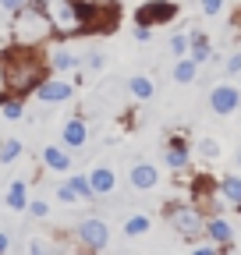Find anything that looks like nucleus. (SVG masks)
<instances>
[{"instance_id": "f257e3e1", "label": "nucleus", "mask_w": 241, "mask_h": 255, "mask_svg": "<svg viewBox=\"0 0 241 255\" xmlns=\"http://www.w3.org/2000/svg\"><path fill=\"white\" fill-rule=\"evenodd\" d=\"M50 75L46 64V50L43 46H18L11 43L4 53H0V85L11 96H32L36 85Z\"/></svg>"}, {"instance_id": "f03ea898", "label": "nucleus", "mask_w": 241, "mask_h": 255, "mask_svg": "<svg viewBox=\"0 0 241 255\" xmlns=\"http://www.w3.org/2000/svg\"><path fill=\"white\" fill-rule=\"evenodd\" d=\"M53 25V39H78L93 32V7L85 0H36Z\"/></svg>"}, {"instance_id": "7ed1b4c3", "label": "nucleus", "mask_w": 241, "mask_h": 255, "mask_svg": "<svg viewBox=\"0 0 241 255\" xmlns=\"http://www.w3.org/2000/svg\"><path fill=\"white\" fill-rule=\"evenodd\" d=\"M53 39V25L36 0H28L21 11L11 14V43L18 46H46Z\"/></svg>"}, {"instance_id": "20e7f679", "label": "nucleus", "mask_w": 241, "mask_h": 255, "mask_svg": "<svg viewBox=\"0 0 241 255\" xmlns=\"http://www.w3.org/2000/svg\"><path fill=\"white\" fill-rule=\"evenodd\" d=\"M163 216H167V227L181 241H195V238L206 234V213L195 202H167Z\"/></svg>"}, {"instance_id": "39448f33", "label": "nucleus", "mask_w": 241, "mask_h": 255, "mask_svg": "<svg viewBox=\"0 0 241 255\" xmlns=\"http://www.w3.org/2000/svg\"><path fill=\"white\" fill-rule=\"evenodd\" d=\"M71 234H75V248H82V252H107L110 248V227L100 216H82Z\"/></svg>"}, {"instance_id": "423d86ee", "label": "nucleus", "mask_w": 241, "mask_h": 255, "mask_svg": "<svg viewBox=\"0 0 241 255\" xmlns=\"http://www.w3.org/2000/svg\"><path fill=\"white\" fill-rule=\"evenodd\" d=\"M192 202L206 213V216H213V213H224L227 209V202H224V195H220V184L213 181V177H195V184H192Z\"/></svg>"}, {"instance_id": "0eeeda50", "label": "nucleus", "mask_w": 241, "mask_h": 255, "mask_svg": "<svg viewBox=\"0 0 241 255\" xmlns=\"http://www.w3.org/2000/svg\"><path fill=\"white\" fill-rule=\"evenodd\" d=\"M177 18V0H145V4H138L135 11V25H170Z\"/></svg>"}, {"instance_id": "6e6552de", "label": "nucleus", "mask_w": 241, "mask_h": 255, "mask_svg": "<svg viewBox=\"0 0 241 255\" xmlns=\"http://www.w3.org/2000/svg\"><path fill=\"white\" fill-rule=\"evenodd\" d=\"M209 110H213L217 117H231L241 110V89L238 82H217L213 89H209Z\"/></svg>"}, {"instance_id": "1a4fd4ad", "label": "nucleus", "mask_w": 241, "mask_h": 255, "mask_svg": "<svg viewBox=\"0 0 241 255\" xmlns=\"http://www.w3.org/2000/svg\"><path fill=\"white\" fill-rule=\"evenodd\" d=\"M36 100L39 103H46V107H53V103H68V100H75V82H68L64 75H46L39 85H36Z\"/></svg>"}, {"instance_id": "9d476101", "label": "nucleus", "mask_w": 241, "mask_h": 255, "mask_svg": "<svg viewBox=\"0 0 241 255\" xmlns=\"http://www.w3.org/2000/svg\"><path fill=\"white\" fill-rule=\"evenodd\" d=\"M163 163H167V170H174V174H188V170H192V145H188L185 135H170V138H167V145H163Z\"/></svg>"}, {"instance_id": "9b49d317", "label": "nucleus", "mask_w": 241, "mask_h": 255, "mask_svg": "<svg viewBox=\"0 0 241 255\" xmlns=\"http://www.w3.org/2000/svg\"><path fill=\"white\" fill-rule=\"evenodd\" d=\"M60 145L71 149V152L89 145V121H85V114H75V117L64 121V128H60Z\"/></svg>"}, {"instance_id": "f8f14e48", "label": "nucleus", "mask_w": 241, "mask_h": 255, "mask_svg": "<svg viewBox=\"0 0 241 255\" xmlns=\"http://www.w3.org/2000/svg\"><path fill=\"white\" fill-rule=\"evenodd\" d=\"M206 238H213L224 252H231L234 241H238V231H234V223L224 213H213V216H206Z\"/></svg>"}, {"instance_id": "ddd939ff", "label": "nucleus", "mask_w": 241, "mask_h": 255, "mask_svg": "<svg viewBox=\"0 0 241 255\" xmlns=\"http://www.w3.org/2000/svg\"><path fill=\"white\" fill-rule=\"evenodd\" d=\"M46 64H50V71H53V75H71V71L82 68V57H78L75 50H68L64 43H57V46L46 50Z\"/></svg>"}, {"instance_id": "4468645a", "label": "nucleus", "mask_w": 241, "mask_h": 255, "mask_svg": "<svg viewBox=\"0 0 241 255\" xmlns=\"http://www.w3.org/2000/svg\"><path fill=\"white\" fill-rule=\"evenodd\" d=\"M128 184H131L135 191H153V188L160 184V167L138 159V163H131V170H128Z\"/></svg>"}, {"instance_id": "2eb2a0df", "label": "nucleus", "mask_w": 241, "mask_h": 255, "mask_svg": "<svg viewBox=\"0 0 241 255\" xmlns=\"http://www.w3.org/2000/svg\"><path fill=\"white\" fill-rule=\"evenodd\" d=\"M39 159H43V167H46L50 174H71V167H75L71 149H64V145H43Z\"/></svg>"}, {"instance_id": "dca6fc26", "label": "nucleus", "mask_w": 241, "mask_h": 255, "mask_svg": "<svg viewBox=\"0 0 241 255\" xmlns=\"http://www.w3.org/2000/svg\"><path fill=\"white\" fill-rule=\"evenodd\" d=\"M217 184H220V195H224L227 209H238L241 213V174H220Z\"/></svg>"}, {"instance_id": "f3484780", "label": "nucleus", "mask_w": 241, "mask_h": 255, "mask_svg": "<svg viewBox=\"0 0 241 255\" xmlns=\"http://www.w3.org/2000/svg\"><path fill=\"white\" fill-rule=\"evenodd\" d=\"M89 184H93V195H114V188H117L114 167H93L89 170Z\"/></svg>"}, {"instance_id": "a211bd4d", "label": "nucleus", "mask_w": 241, "mask_h": 255, "mask_svg": "<svg viewBox=\"0 0 241 255\" xmlns=\"http://www.w3.org/2000/svg\"><path fill=\"white\" fill-rule=\"evenodd\" d=\"M188 36H192L188 57H192L195 64H209V60H213V43H209V36H206V32H199V28H188Z\"/></svg>"}, {"instance_id": "6ab92c4d", "label": "nucleus", "mask_w": 241, "mask_h": 255, "mask_svg": "<svg viewBox=\"0 0 241 255\" xmlns=\"http://www.w3.org/2000/svg\"><path fill=\"white\" fill-rule=\"evenodd\" d=\"M4 206L11 213H25L28 209V181H11L4 191Z\"/></svg>"}, {"instance_id": "aec40b11", "label": "nucleus", "mask_w": 241, "mask_h": 255, "mask_svg": "<svg viewBox=\"0 0 241 255\" xmlns=\"http://www.w3.org/2000/svg\"><path fill=\"white\" fill-rule=\"evenodd\" d=\"M128 92H131V100L149 103V100L156 96V82L149 78V75H131V78H128Z\"/></svg>"}, {"instance_id": "412c9836", "label": "nucleus", "mask_w": 241, "mask_h": 255, "mask_svg": "<svg viewBox=\"0 0 241 255\" xmlns=\"http://www.w3.org/2000/svg\"><path fill=\"white\" fill-rule=\"evenodd\" d=\"M199 68H202V64H195L192 57H177V60H174V71H170V78H174L177 85H192V82L199 78Z\"/></svg>"}, {"instance_id": "4be33fe9", "label": "nucleus", "mask_w": 241, "mask_h": 255, "mask_svg": "<svg viewBox=\"0 0 241 255\" xmlns=\"http://www.w3.org/2000/svg\"><path fill=\"white\" fill-rule=\"evenodd\" d=\"M0 117H4V121H21L25 117V96L0 92Z\"/></svg>"}, {"instance_id": "5701e85b", "label": "nucleus", "mask_w": 241, "mask_h": 255, "mask_svg": "<svg viewBox=\"0 0 241 255\" xmlns=\"http://www.w3.org/2000/svg\"><path fill=\"white\" fill-rule=\"evenodd\" d=\"M120 231H124V238H142V234L153 231V216H149V213H131Z\"/></svg>"}, {"instance_id": "b1692460", "label": "nucleus", "mask_w": 241, "mask_h": 255, "mask_svg": "<svg viewBox=\"0 0 241 255\" xmlns=\"http://www.w3.org/2000/svg\"><path fill=\"white\" fill-rule=\"evenodd\" d=\"M21 152H25L21 138H4V142H0V163H18Z\"/></svg>"}, {"instance_id": "393cba45", "label": "nucleus", "mask_w": 241, "mask_h": 255, "mask_svg": "<svg viewBox=\"0 0 241 255\" xmlns=\"http://www.w3.org/2000/svg\"><path fill=\"white\" fill-rule=\"evenodd\" d=\"M192 149L199 152L202 163H213V159H220V142H217V138H199Z\"/></svg>"}, {"instance_id": "a878e982", "label": "nucleus", "mask_w": 241, "mask_h": 255, "mask_svg": "<svg viewBox=\"0 0 241 255\" xmlns=\"http://www.w3.org/2000/svg\"><path fill=\"white\" fill-rule=\"evenodd\" d=\"M53 195H57V202H60V206H78V202H82V195L75 191V184H71L68 177L57 184V191H53Z\"/></svg>"}, {"instance_id": "bb28decb", "label": "nucleus", "mask_w": 241, "mask_h": 255, "mask_svg": "<svg viewBox=\"0 0 241 255\" xmlns=\"http://www.w3.org/2000/svg\"><path fill=\"white\" fill-rule=\"evenodd\" d=\"M68 181L75 184V191L82 195V202H89V199H96V195H93V184H89V174H68Z\"/></svg>"}, {"instance_id": "cd10ccee", "label": "nucleus", "mask_w": 241, "mask_h": 255, "mask_svg": "<svg viewBox=\"0 0 241 255\" xmlns=\"http://www.w3.org/2000/svg\"><path fill=\"white\" fill-rule=\"evenodd\" d=\"M188 46H192L188 32H174V36H170V53L174 57H188Z\"/></svg>"}, {"instance_id": "c85d7f7f", "label": "nucleus", "mask_w": 241, "mask_h": 255, "mask_svg": "<svg viewBox=\"0 0 241 255\" xmlns=\"http://www.w3.org/2000/svg\"><path fill=\"white\" fill-rule=\"evenodd\" d=\"M82 64H85V68H89V71L96 75V71H103V68H107V53L93 50V53H85V57H82Z\"/></svg>"}, {"instance_id": "c756f323", "label": "nucleus", "mask_w": 241, "mask_h": 255, "mask_svg": "<svg viewBox=\"0 0 241 255\" xmlns=\"http://www.w3.org/2000/svg\"><path fill=\"white\" fill-rule=\"evenodd\" d=\"M25 213H32L36 220H46V216H50V202H46V199H28V209H25Z\"/></svg>"}, {"instance_id": "7c9ffc66", "label": "nucleus", "mask_w": 241, "mask_h": 255, "mask_svg": "<svg viewBox=\"0 0 241 255\" xmlns=\"http://www.w3.org/2000/svg\"><path fill=\"white\" fill-rule=\"evenodd\" d=\"M224 4H227V0H199V7H202L206 18H217V14L224 11Z\"/></svg>"}, {"instance_id": "2f4dec72", "label": "nucleus", "mask_w": 241, "mask_h": 255, "mask_svg": "<svg viewBox=\"0 0 241 255\" xmlns=\"http://www.w3.org/2000/svg\"><path fill=\"white\" fill-rule=\"evenodd\" d=\"M224 68H227V75H241V46L227 57V64H224Z\"/></svg>"}, {"instance_id": "473e14b6", "label": "nucleus", "mask_w": 241, "mask_h": 255, "mask_svg": "<svg viewBox=\"0 0 241 255\" xmlns=\"http://www.w3.org/2000/svg\"><path fill=\"white\" fill-rule=\"evenodd\" d=\"M28 4V0H0V11H4V14H14V11H21Z\"/></svg>"}, {"instance_id": "72a5a7b5", "label": "nucleus", "mask_w": 241, "mask_h": 255, "mask_svg": "<svg viewBox=\"0 0 241 255\" xmlns=\"http://www.w3.org/2000/svg\"><path fill=\"white\" fill-rule=\"evenodd\" d=\"M153 39V28L149 25H135V43H149Z\"/></svg>"}, {"instance_id": "f704fd0d", "label": "nucleus", "mask_w": 241, "mask_h": 255, "mask_svg": "<svg viewBox=\"0 0 241 255\" xmlns=\"http://www.w3.org/2000/svg\"><path fill=\"white\" fill-rule=\"evenodd\" d=\"M4 252H11V234L0 231V255H4Z\"/></svg>"}, {"instance_id": "c9c22d12", "label": "nucleus", "mask_w": 241, "mask_h": 255, "mask_svg": "<svg viewBox=\"0 0 241 255\" xmlns=\"http://www.w3.org/2000/svg\"><path fill=\"white\" fill-rule=\"evenodd\" d=\"M231 32H238V36H241V7H238L234 18H231Z\"/></svg>"}, {"instance_id": "e433bc0d", "label": "nucleus", "mask_w": 241, "mask_h": 255, "mask_svg": "<svg viewBox=\"0 0 241 255\" xmlns=\"http://www.w3.org/2000/svg\"><path fill=\"white\" fill-rule=\"evenodd\" d=\"M25 248H28V252H46V245H43V241H36V238H32V241H28Z\"/></svg>"}, {"instance_id": "4c0bfd02", "label": "nucleus", "mask_w": 241, "mask_h": 255, "mask_svg": "<svg viewBox=\"0 0 241 255\" xmlns=\"http://www.w3.org/2000/svg\"><path fill=\"white\" fill-rule=\"evenodd\" d=\"M234 163H238V170H241V145H238V152H234Z\"/></svg>"}, {"instance_id": "58836bf2", "label": "nucleus", "mask_w": 241, "mask_h": 255, "mask_svg": "<svg viewBox=\"0 0 241 255\" xmlns=\"http://www.w3.org/2000/svg\"><path fill=\"white\" fill-rule=\"evenodd\" d=\"M234 82H238V89H241V75H234Z\"/></svg>"}]
</instances>
